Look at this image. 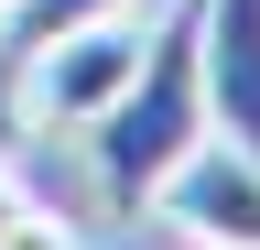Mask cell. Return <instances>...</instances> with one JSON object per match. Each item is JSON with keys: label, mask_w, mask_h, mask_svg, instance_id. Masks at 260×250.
I'll return each mask as SVG.
<instances>
[{"label": "cell", "mask_w": 260, "mask_h": 250, "mask_svg": "<svg viewBox=\"0 0 260 250\" xmlns=\"http://www.w3.org/2000/svg\"><path fill=\"white\" fill-rule=\"evenodd\" d=\"M87 131H98V142H87V152H98V196H109L119 217H141L152 185L217 131V120H206V0H162V22L141 33L130 87L87 120Z\"/></svg>", "instance_id": "6da1fadb"}, {"label": "cell", "mask_w": 260, "mask_h": 250, "mask_svg": "<svg viewBox=\"0 0 260 250\" xmlns=\"http://www.w3.org/2000/svg\"><path fill=\"white\" fill-rule=\"evenodd\" d=\"M130 66H141V22H130V11L76 22V33H54V44L22 66V120H65V131H87V120L130 87Z\"/></svg>", "instance_id": "7a4b0ae2"}, {"label": "cell", "mask_w": 260, "mask_h": 250, "mask_svg": "<svg viewBox=\"0 0 260 250\" xmlns=\"http://www.w3.org/2000/svg\"><path fill=\"white\" fill-rule=\"evenodd\" d=\"M152 207L174 217L195 250H260V152L228 142V131H206L174 174L152 185Z\"/></svg>", "instance_id": "3957f363"}, {"label": "cell", "mask_w": 260, "mask_h": 250, "mask_svg": "<svg viewBox=\"0 0 260 250\" xmlns=\"http://www.w3.org/2000/svg\"><path fill=\"white\" fill-rule=\"evenodd\" d=\"M206 120L260 152V0H206Z\"/></svg>", "instance_id": "277c9868"}, {"label": "cell", "mask_w": 260, "mask_h": 250, "mask_svg": "<svg viewBox=\"0 0 260 250\" xmlns=\"http://www.w3.org/2000/svg\"><path fill=\"white\" fill-rule=\"evenodd\" d=\"M130 0H0V66H32L54 33H76V22H109Z\"/></svg>", "instance_id": "5b68a950"}, {"label": "cell", "mask_w": 260, "mask_h": 250, "mask_svg": "<svg viewBox=\"0 0 260 250\" xmlns=\"http://www.w3.org/2000/svg\"><path fill=\"white\" fill-rule=\"evenodd\" d=\"M0 250H76V239H65V217L11 174V152H0Z\"/></svg>", "instance_id": "8992f818"}, {"label": "cell", "mask_w": 260, "mask_h": 250, "mask_svg": "<svg viewBox=\"0 0 260 250\" xmlns=\"http://www.w3.org/2000/svg\"><path fill=\"white\" fill-rule=\"evenodd\" d=\"M22 142V66H0V152Z\"/></svg>", "instance_id": "52a82bcc"}]
</instances>
